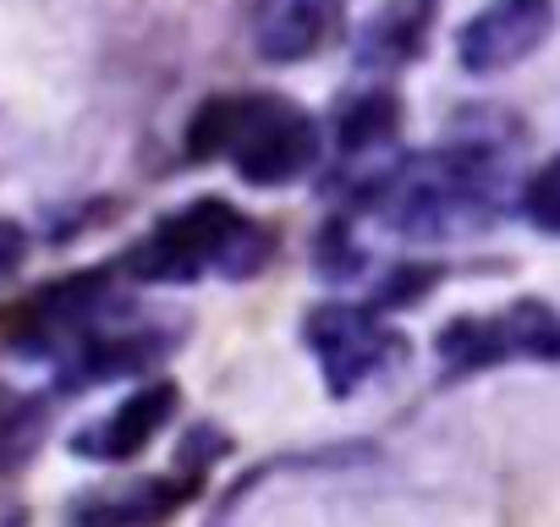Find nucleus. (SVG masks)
Here are the masks:
<instances>
[{
  "instance_id": "f8f14e48",
  "label": "nucleus",
  "mask_w": 560,
  "mask_h": 527,
  "mask_svg": "<svg viewBox=\"0 0 560 527\" xmlns=\"http://www.w3.org/2000/svg\"><path fill=\"white\" fill-rule=\"evenodd\" d=\"M522 209H527V220H533L538 231L560 236V154L527 176V187H522Z\"/></svg>"
},
{
  "instance_id": "20e7f679",
  "label": "nucleus",
  "mask_w": 560,
  "mask_h": 527,
  "mask_svg": "<svg viewBox=\"0 0 560 527\" xmlns=\"http://www.w3.org/2000/svg\"><path fill=\"white\" fill-rule=\"evenodd\" d=\"M303 341L314 347L330 396H352L396 352L390 330L380 325V308H352V303H319L303 319Z\"/></svg>"
},
{
  "instance_id": "423d86ee",
  "label": "nucleus",
  "mask_w": 560,
  "mask_h": 527,
  "mask_svg": "<svg viewBox=\"0 0 560 527\" xmlns=\"http://www.w3.org/2000/svg\"><path fill=\"white\" fill-rule=\"evenodd\" d=\"M555 34V7L549 0H489V7L462 28L456 56L472 78H494L538 56V45Z\"/></svg>"
},
{
  "instance_id": "ddd939ff",
  "label": "nucleus",
  "mask_w": 560,
  "mask_h": 527,
  "mask_svg": "<svg viewBox=\"0 0 560 527\" xmlns=\"http://www.w3.org/2000/svg\"><path fill=\"white\" fill-rule=\"evenodd\" d=\"M23 258H28V231L18 220H0V276H12Z\"/></svg>"
},
{
  "instance_id": "6e6552de",
  "label": "nucleus",
  "mask_w": 560,
  "mask_h": 527,
  "mask_svg": "<svg viewBox=\"0 0 560 527\" xmlns=\"http://www.w3.org/2000/svg\"><path fill=\"white\" fill-rule=\"evenodd\" d=\"M171 412H176V385H143V390L121 396L94 429H83L72 440V450L94 456V461H127L171 423Z\"/></svg>"
},
{
  "instance_id": "f03ea898",
  "label": "nucleus",
  "mask_w": 560,
  "mask_h": 527,
  "mask_svg": "<svg viewBox=\"0 0 560 527\" xmlns=\"http://www.w3.org/2000/svg\"><path fill=\"white\" fill-rule=\"evenodd\" d=\"M500 187H505L500 154L467 143L407 160L374 187L369 203H380L390 225H401L407 236H456L489 225V214L500 209Z\"/></svg>"
},
{
  "instance_id": "9b49d317",
  "label": "nucleus",
  "mask_w": 560,
  "mask_h": 527,
  "mask_svg": "<svg viewBox=\"0 0 560 527\" xmlns=\"http://www.w3.org/2000/svg\"><path fill=\"white\" fill-rule=\"evenodd\" d=\"M396 132H401V99L385 94V89H369V94L347 99L341 116H336V138H341L347 154H374Z\"/></svg>"
},
{
  "instance_id": "39448f33",
  "label": "nucleus",
  "mask_w": 560,
  "mask_h": 527,
  "mask_svg": "<svg viewBox=\"0 0 560 527\" xmlns=\"http://www.w3.org/2000/svg\"><path fill=\"white\" fill-rule=\"evenodd\" d=\"M440 352L445 363H462V368H483L505 358L560 363V319L544 303H511L500 319H456L440 336Z\"/></svg>"
},
{
  "instance_id": "0eeeda50",
  "label": "nucleus",
  "mask_w": 560,
  "mask_h": 527,
  "mask_svg": "<svg viewBox=\"0 0 560 527\" xmlns=\"http://www.w3.org/2000/svg\"><path fill=\"white\" fill-rule=\"evenodd\" d=\"M253 50L275 67H298L341 28V0H253Z\"/></svg>"
},
{
  "instance_id": "7ed1b4c3",
  "label": "nucleus",
  "mask_w": 560,
  "mask_h": 527,
  "mask_svg": "<svg viewBox=\"0 0 560 527\" xmlns=\"http://www.w3.org/2000/svg\"><path fill=\"white\" fill-rule=\"evenodd\" d=\"M264 253H269V236L242 209H231L225 198H198V203L165 214L127 253V270H132V281L176 286V281H198L209 270L247 276L264 264Z\"/></svg>"
},
{
  "instance_id": "9d476101",
  "label": "nucleus",
  "mask_w": 560,
  "mask_h": 527,
  "mask_svg": "<svg viewBox=\"0 0 560 527\" xmlns=\"http://www.w3.org/2000/svg\"><path fill=\"white\" fill-rule=\"evenodd\" d=\"M423 28H429V0H396V7H385V12L363 28L358 61H363V67H401V61L418 56Z\"/></svg>"
},
{
  "instance_id": "f257e3e1",
  "label": "nucleus",
  "mask_w": 560,
  "mask_h": 527,
  "mask_svg": "<svg viewBox=\"0 0 560 527\" xmlns=\"http://www.w3.org/2000/svg\"><path fill=\"white\" fill-rule=\"evenodd\" d=\"M187 154L214 160L225 154L242 181L287 187L319 165V127L308 110L264 94H220L187 127Z\"/></svg>"
},
{
  "instance_id": "1a4fd4ad",
  "label": "nucleus",
  "mask_w": 560,
  "mask_h": 527,
  "mask_svg": "<svg viewBox=\"0 0 560 527\" xmlns=\"http://www.w3.org/2000/svg\"><path fill=\"white\" fill-rule=\"evenodd\" d=\"M182 505V489H171L165 478H138V483H121L110 494H94V500H78L72 516L83 527H154L160 516H171Z\"/></svg>"
}]
</instances>
